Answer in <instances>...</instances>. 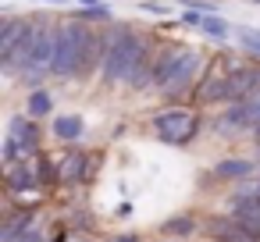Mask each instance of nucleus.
Listing matches in <instances>:
<instances>
[{
	"label": "nucleus",
	"mask_w": 260,
	"mask_h": 242,
	"mask_svg": "<svg viewBox=\"0 0 260 242\" xmlns=\"http://www.w3.org/2000/svg\"><path fill=\"white\" fill-rule=\"evenodd\" d=\"M32 164H36L40 189H43V192H54V189L61 185V164H57V157H54L50 150H40V153L32 157Z\"/></svg>",
	"instance_id": "nucleus-17"
},
{
	"label": "nucleus",
	"mask_w": 260,
	"mask_h": 242,
	"mask_svg": "<svg viewBox=\"0 0 260 242\" xmlns=\"http://www.w3.org/2000/svg\"><path fill=\"white\" fill-rule=\"evenodd\" d=\"M232 196H249V199H260V175H256V178H249V182H242V185H235V189H232Z\"/></svg>",
	"instance_id": "nucleus-22"
},
{
	"label": "nucleus",
	"mask_w": 260,
	"mask_h": 242,
	"mask_svg": "<svg viewBox=\"0 0 260 242\" xmlns=\"http://www.w3.org/2000/svg\"><path fill=\"white\" fill-rule=\"evenodd\" d=\"M157 242H171V238H157ZM192 242H196V238H192Z\"/></svg>",
	"instance_id": "nucleus-27"
},
{
	"label": "nucleus",
	"mask_w": 260,
	"mask_h": 242,
	"mask_svg": "<svg viewBox=\"0 0 260 242\" xmlns=\"http://www.w3.org/2000/svg\"><path fill=\"white\" fill-rule=\"evenodd\" d=\"M100 4H107V0H79V8H100Z\"/></svg>",
	"instance_id": "nucleus-25"
},
{
	"label": "nucleus",
	"mask_w": 260,
	"mask_h": 242,
	"mask_svg": "<svg viewBox=\"0 0 260 242\" xmlns=\"http://www.w3.org/2000/svg\"><path fill=\"white\" fill-rule=\"evenodd\" d=\"M25 114H29V118H36V121H47V118H54V114H57V103H54V96H50V89H47V86H43V89L25 93Z\"/></svg>",
	"instance_id": "nucleus-18"
},
{
	"label": "nucleus",
	"mask_w": 260,
	"mask_h": 242,
	"mask_svg": "<svg viewBox=\"0 0 260 242\" xmlns=\"http://www.w3.org/2000/svg\"><path fill=\"white\" fill-rule=\"evenodd\" d=\"M182 11H196V15H217V0H175Z\"/></svg>",
	"instance_id": "nucleus-21"
},
{
	"label": "nucleus",
	"mask_w": 260,
	"mask_h": 242,
	"mask_svg": "<svg viewBox=\"0 0 260 242\" xmlns=\"http://www.w3.org/2000/svg\"><path fill=\"white\" fill-rule=\"evenodd\" d=\"M210 118L196 107V103H164L160 111L150 114V132L157 135V143L185 150L192 146L203 132H207Z\"/></svg>",
	"instance_id": "nucleus-3"
},
{
	"label": "nucleus",
	"mask_w": 260,
	"mask_h": 242,
	"mask_svg": "<svg viewBox=\"0 0 260 242\" xmlns=\"http://www.w3.org/2000/svg\"><path fill=\"white\" fill-rule=\"evenodd\" d=\"M182 25H192L200 36H207V40H214V43H232L235 40V25L228 22V18H221V15H196V11H182V18H178Z\"/></svg>",
	"instance_id": "nucleus-10"
},
{
	"label": "nucleus",
	"mask_w": 260,
	"mask_h": 242,
	"mask_svg": "<svg viewBox=\"0 0 260 242\" xmlns=\"http://www.w3.org/2000/svg\"><path fill=\"white\" fill-rule=\"evenodd\" d=\"M260 175V160L256 157H221L214 167H210V175H207V182L210 185H242V182H249V178H256Z\"/></svg>",
	"instance_id": "nucleus-8"
},
{
	"label": "nucleus",
	"mask_w": 260,
	"mask_h": 242,
	"mask_svg": "<svg viewBox=\"0 0 260 242\" xmlns=\"http://www.w3.org/2000/svg\"><path fill=\"white\" fill-rule=\"evenodd\" d=\"M68 18H79V22H86V25H111V22H114V11H111L107 4H100V8H75Z\"/></svg>",
	"instance_id": "nucleus-20"
},
{
	"label": "nucleus",
	"mask_w": 260,
	"mask_h": 242,
	"mask_svg": "<svg viewBox=\"0 0 260 242\" xmlns=\"http://www.w3.org/2000/svg\"><path fill=\"white\" fill-rule=\"evenodd\" d=\"M25 189H40L36 164H32V160L8 164V167H4V192H8V196H15V192H25Z\"/></svg>",
	"instance_id": "nucleus-16"
},
{
	"label": "nucleus",
	"mask_w": 260,
	"mask_h": 242,
	"mask_svg": "<svg viewBox=\"0 0 260 242\" xmlns=\"http://www.w3.org/2000/svg\"><path fill=\"white\" fill-rule=\"evenodd\" d=\"M232 54H214L210 57V68H207V75L200 79V86H196V93H192V103L200 107V111H207V107H224V103H232V79H228V72H232V61H228Z\"/></svg>",
	"instance_id": "nucleus-5"
},
{
	"label": "nucleus",
	"mask_w": 260,
	"mask_h": 242,
	"mask_svg": "<svg viewBox=\"0 0 260 242\" xmlns=\"http://www.w3.org/2000/svg\"><path fill=\"white\" fill-rule=\"evenodd\" d=\"M100 160H104V153H96V150L64 146V153L57 157V164H61V189H72V185H86V182H89V178L96 175Z\"/></svg>",
	"instance_id": "nucleus-7"
},
{
	"label": "nucleus",
	"mask_w": 260,
	"mask_h": 242,
	"mask_svg": "<svg viewBox=\"0 0 260 242\" xmlns=\"http://www.w3.org/2000/svg\"><path fill=\"white\" fill-rule=\"evenodd\" d=\"M182 54H185V43H178V40H171V36L160 32L157 50H153V72H150V89H153V93H160V86L168 82V75H171L175 64L182 61Z\"/></svg>",
	"instance_id": "nucleus-9"
},
{
	"label": "nucleus",
	"mask_w": 260,
	"mask_h": 242,
	"mask_svg": "<svg viewBox=\"0 0 260 242\" xmlns=\"http://www.w3.org/2000/svg\"><path fill=\"white\" fill-rule=\"evenodd\" d=\"M43 4H54V8H61V4H68V0H43Z\"/></svg>",
	"instance_id": "nucleus-26"
},
{
	"label": "nucleus",
	"mask_w": 260,
	"mask_h": 242,
	"mask_svg": "<svg viewBox=\"0 0 260 242\" xmlns=\"http://www.w3.org/2000/svg\"><path fill=\"white\" fill-rule=\"evenodd\" d=\"M235 47L242 50V57L260 64V25H235Z\"/></svg>",
	"instance_id": "nucleus-19"
},
{
	"label": "nucleus",
	"mask_w": 260,
	"mask_h": 242,
	"mask_svg": "<svg viewBox=\"0 0 260 242\" xmlns=\"http://www.w3.org/2000/svg\"><path fill=\"white\" fill-rule=\"evenodd\" d=\"M136 8H139V11H146V15H157V18L171 15V8H168V4H157V0H139Z\"/></svg>",
	"instance_id": "nucleus-23"
},
{
	"label": "nucleus",
	"mask_w": 260,
	"mask_h": 242,
	"mask_svg": "<svg viewBox=\"0 0 260 242\" xmlns=\"http://www.w3.org/2000/svg\"><path fill=\"white\" fill-rule=\"evenodd\" d=\"M8 135H15L29 153H40V150H43V121L29 118L25 111L8 118Z\"/></svg>",
	"instance_id": "nucleus-12"
},
{
	"label": "nucleus",
	"mask_w": 260,
	"mask_h": 242,
	"mask_svg": "<svg viewBox=\"0 0 260 242\" xmlns=\"http://www.w3.org/2000/svg\"><path fill=\"white\" fill-rule=\"evenodd\" d=\"M210 57H214V54H207V50H200V47H185L182 61L175 64V72L168 75V82H164L160 93H157L160 103H192V93H196L200 79L207 75Z\"/></svg>",
	"instance_id": "nucleus-4"
},
{
	"label": "nucleus",
	"mask_w": 260,
	"mask_h": 242,
	"mask_svg": "<svg viewBox=\"0 0 260 242\" xmlns=\"http://www.w3.org/2000/svg\"><path fill=\"white\" fill-rule=\"evenodd\" d=\"M157 40H160V32H153V29H132L128 22L104 25V61H100V72H96L100 89L146 93L150 89Z\"/></svg>",
	"instance_id": "nucleus-1"
},
{
	"label": "nucleus",
	"mask_w": 260,
	"mask_h": 242,
	"mask_svg": "<svg viewBox=\"0 0 260 242\" xmlns=\"http://www.w3.org/2000/svg\"><path fill=\"white\" fill-rule=\"evenodd\" d=\"M104 61V29L86 25L79 18L57 22V47H54V79L57 82H86L96 79Z\"/></svg>",
	"instance_id": "nucleus-2"
},
{
	"label": "nucleus",
	"mask_w": 260,
	"mask_h": 242,
	"mask_svg": "<svg viewBox=\"0 0 260 242\" xmlns=\"http://www.w3.org/2000/svg\"><path fill=\"white\" fill-rule=\"evenodd\" d=\"M40 210H22V206H4V217H0V242H18V235L36 224Z\"/></svg>",
	"instance_id": "nucleus-15"
},
{
	"label": "nucleus",
	"mask_w": 260,
	"mask_h": 242,
	"mask_svg": "<svg viewBox=\"0 0 260 242\" xmlns=\"http://www.w3.org/2000/svg\"><path fill=\"white\" fill-rule=\"evenodd\" d=\"M214 135H242V132H256L260 128V96H249V100H235V103H224L217 114H210V125H207Z\"/></svg>",
	"instance_id": "nucleus-6"
},
{
	"label": "nucleus",
	"mask_w": 260,
	"mask_h": 242,
	"mask_svg": "<svg viewBox=\"0 0 260 242\" xmlns=\"http://www.w3.org/2000/svg\"><path fill=\"white\" fill-rule=\"evenodd\" d=\"M196 235H203V217H196L192 210L185 214H171L157 224V238H171V242H192Z\"/></svg>",
	"instance_id": "nucleus-11"
},
{
	"label": "nucleus",
	"mask_w": 260,
	"mask_h": 242,
	"mask_svg": "<svg viewBox=\"0 0 260 242\" xmlns=\"http://www.w3.org/2000/svg\"><path fill=\"white\" fill-rule=\"evenodd\" d=\"M50 135L61 143V146H79L86 139V118L68 111V114H54L50 118Z\"/></svg>",
	"instance_id": "nucleus-13"
},
{
	"label": "nucleus",
	"mask_w": 260,
	"mask_h": 242,
	"mask_svg": "<svg viewBox=\"0 0 260 242\" xmlns=\"http://www.w3.org/2000/svg\"><path fill=\"white\" fill-rule=\"evenodd\" d=\"M224 214H228L235 224H242L246 231H253V235L260 238V199H249V196H228Z\"/></svg>",
	"instance_id": "nucleus-14"
},
{
	"label": "nucleus",
	"mask_w": 260,
	"mask_h": 242,
	"mask_svg": "<svg viewBox=\"0 0 260 242\" xmlns=\"http://www.w3.org/2000/svg\"><path fill=\"white\" fill-rule=\"evenodd\" d=\"M107 242H143V235L139 231H114Z\"/></svg>",
	"instance_id": "nucleus-24"
}]
</instances>
